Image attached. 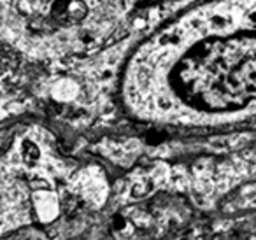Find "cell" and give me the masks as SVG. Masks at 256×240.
Instances as JSON below:
<instances>
[{"label": "cell", "mask_w": 256, "mask_h": 240, "mask_svg": "<svg viewBox=\"0 0 256 240\" xmlns=\"http://www.w3.org/2000/svg\"><path fill=\"white\" fill-rule=\"evenodd\" d=\"M116 182L37 116L0 124V240H104Z\"/></svg>", "instance_id": "2"}, {"label": "cell", "mask_w": 256, "mask_h": 240, "mask_svg": "<svg viewBox=\"0 0 256 240\" xmlns=\"http://www.w3.org/2000/svg\"><path fill=\"white\" fill-rule=\"evenodd\" d=\"M254 0H202L158 26L120 76L124 114L168 132H226L252 123Z\"/></svg>", "instance_id": "1"}, {"label": "cell", "mask_w": 256, "mask_h": 240, "mask_svg": "<svg viewBox=\"0 0 256 240\" xmlns=\"http://www.w3.org/2000/svg\"><path fill=\"white\" fill-rule=\"evenodd\" d=\"M162 0H0V48L32 64H65L104 50Z\"/></svg>", "instance_id": "3"}]
</instances>
